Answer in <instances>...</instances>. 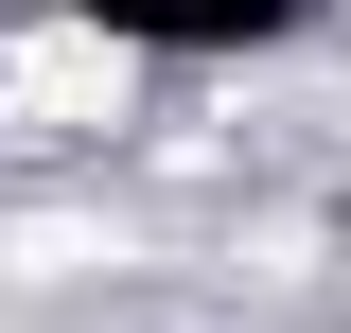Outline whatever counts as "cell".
Returning a JSON list of instances; mask_svg holds the SVG:
<instances>
[{
    "label": "cell",
    "instance_id": "obj_1",
    "mask_svg": "<svg viewBox=\"0 0 351 333\" xmlns=\"http://www.w3.org/2000/svg\"><path fill=\"white\" fill-rule=\"evenodd\" d=\"M123 36H18V53H0V123H18V140H106V123H123Z\"/></svg>",
    "mask_w": 351,
    "mask_h": 333
}]
</instances>
